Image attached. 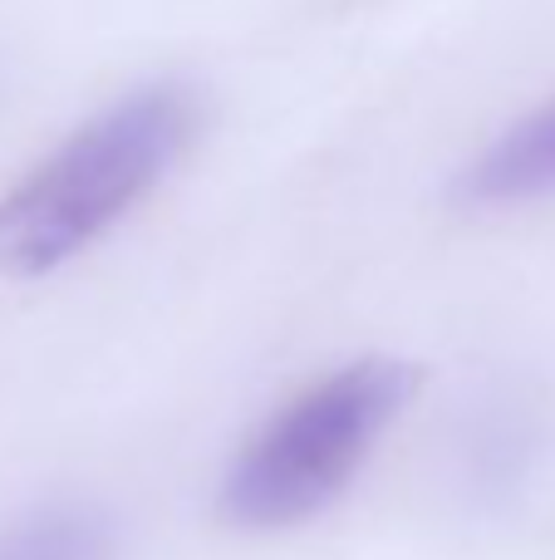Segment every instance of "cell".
Wrapping results in <instances>:
<instances>
[{
	"instance_id": "6da1fadb",
	"label": "cell",
	"mask_w": 555,
	"mask_h": 560,
	"mask_svg": "<svg viewBox=\"0 0 555 560\" xmlns=\"http://www.w3.org/2000/svg\"><path fill=\"white\" fill-rule=\"evenodd\" d=\"M197 98L147 84L64 138L35 173L0 197V271L45 276L94 246L192 148Z\"/></svg>"
},
{
	"instance_id": "7a4b0ae2",
	"label": "cell",
	"mask_w": 555,
	"mask_h": 560,
	"mask_svg": "<svg viewBox=\"0 0 555 560\" xmlns=\"http://www.w3.org/2000/svg\"><path fill=\"white\" fill-rule=\"evenodd\" d=\"M413 394L418 369L399 359H359L324 374L236 453L216 497L222 516L241 532H285L320 516Z\"/></svg>"
},
{
	"instance_id": "3957f363",
	"label": "cell",
	"mask_w": 555,
	"mask_h": 560,
	"mask_svg": "<svg viewBox=\"0 0 555 560\" xmlns=\"http://www.w3.org/2000/svg\"><path fill=\"white\" fill-rule=\"evenodd\" d=\"M452 197L477 212L555 197V98L497 133L452 183Z\"/></svg>"
},
{
	"instance_id": "277c9868",
	"label": "cell",
	"mask_w": 555,
	"mask_h": 560,
	"mask_svg": "<svg viewBox=\"0 0 555 560\" xmlns=\"http://www.w3.org/2000/svg\"><path fill=\"white\" fill-rule=\"evenodd\" d=\"M114 526L94 506H39L0 532V560H108Z\"/></svg>"
}]
</instances>
